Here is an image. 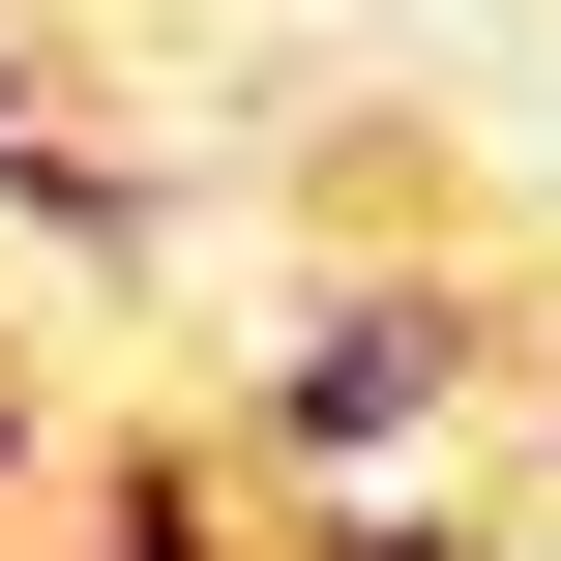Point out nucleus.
Segmentation results:
<instances>
[{"label":"nucleus","instance_id":"nucleus-1","mask_svg":"<svg viewBox=\"0 0 561 561\" xmlns=\"http://www.w3.org/2000/svg\"><path fill=\"white\" fill-rule=\"evenodd\" d=\"M473 385H503V296H473V266H325V296L237 355V473H266L296 533H325V503H414V444H444Z\"/></svg>","mask_w":561,"mask_h":561},{"label":"nucleus","instance_id":"nucleus-2","mask_svg":"<svg viewBox=\"0 0 561 561\" xmlns=\"http://www.w3.org/2000/svg\"><path fill=\"white\" fill-rule=\"evenodd\" d=\"M0 207H30V237H89V266H118V237H148V178H118V148H89V118H59V89H0Z\"/></svg>","mask_w":561,"mask_h":561},{"label":"nucleus","instance_id":"nucleus-3","mask_svg":"<svg viewBox=\"0 0 561 561\" xmlns=\"http://www.w3.org/2000/svg\"><path fill=\"white\" fill-rule=\"evenodd\" d=\"M296 561H503V533H444V503H325Z\"/></svg>","mask_w":561,"mask_h":561},{"label":"nucleus","instance_id":"nucleus-4","mask_svg":"<svg viewBox=\"0 0 561 561\" xmlns=\"http://www.w3.org/2000/svg\"><path fill=\"white\" fill-rule=\"evenodd\" d=\"M30 473H59V414H30V385H0V561H30Z\"/></svg>","mask_w":561,"mask_h":561},{"label":"nucleus","instance_id":"nucleus-5","mask_svg":"<svg viewBox=\"0 0 561 561\" xmlns=\"http://www.w3.org/2000/svg\"><path fill=\"white\" fill-rule=\"evenodd\" d=\"M533 503H561V444H533Z\"/></svg>","mask_w":561,"mask_h":561}]
</instances>
